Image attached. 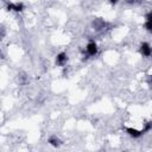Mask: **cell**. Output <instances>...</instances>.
Segmentation results:
<instances>
[{
	"mask_svg": "<svg viewBox=\"0 0 152 152\" xmlns=\"http://www.w3.org/2000/svg\"><path fill=\"white\" fill-rule=\"evenodd\" d=\"M109 2H110L112 5H115V4H118V0H109Z\"/></svg>",
	"mask_w": 152,
	"mask_h": 152,
	"instance_id": "obj_10",
	"label": "cell"
},
{
	"mask_svg": "<svg viewBox=\"0 0 152 152\" xmlns=\"http://www.w3.org/2000/svg\"><path fill=\"white\" fill-rule=\"evenodd\" d=\"M126 132L128 133V135H131V137H133V138H139V137H141V135L144 134L142 131H138V129L132 128V127L126 128Z\"/></svg>",
	"mask_w": 152,
	"mask_h": 152,
	"instance_id": "obj_5",
	"label": "cell"
},
{
	"mask_svg": "<svg viewBox=\"0 0 152 152\" xmlns=\"http://www.w3.org/2000/svg\"><path fill=\"white\" fill-rule=\"evenodd\" d=\"M0 57H1V58H4V55H2V52H1V51H0Z\"/></svg>",
	"mask_w": 152,
	"mask_h": 152,
	"instance_id": "obj_12",
	"label": "cell"
},
{
	"mask_svg": "<svg viewBox=\"0 0 152 152\" xmlns=\"http://www.w3.org/2000/svg\"><path fill=\"white\" fill-rule=\"evenodd\" d=\"M4 36H5V28L1 26V27H0V39H1Z\"/></svg>",
	"mask_w": 152,
	"mask_h": 152,
	"instance_id": "obj_9",
	"label": "cell"
},
{
	"mask_svg": "<svg viewBox=\"0 0 152 152\" xmlns=\"http://www.w3.org/2000/svg\"><path fill=\"white\" fill-rule=\"evenodd\" d=\"M128 4H133V2H135V0H126Z\"/></svg>",
	"mask_w": 152,
	"mask_h": 152,
	"instance_id": "obj_11",
	"label": "cell"
},
{
	"mask_svg": "<svg viewBox=\"0 0 152 152\" xmlns=\"http://www.w3.org/2000/svg\"><path fill=\"white\" fill-rule=\"evenodd\" d=\"M49 144L51 145V146H53V147H59L61 145H62V141L56 137V135H52V137H50L49 138Z\"/></svg>",
	"mask_w": 152,
	"mask_h": 152,
	"instance_id": "obj_6",
	"label": "cell"
},
{
	"mask_svg": "<svg viewBox=\"0 0 152 152\" xmlns=\"http://www.w3.org/2000/svg\"><path fill=\"white\" fill-rule=\"evenodd\" d=\"M66 62H68V56H66L65 52H61V53L57 55V57H56V64L57 65L63 66Z\"/></svg>",
	"mask_w": 152,
	"mask_h": 152,
	"instance_id": "obj_4",
	"label": "cell"
},
{
	"mask_svg": "<svg viewBox=\"0 0 152 152\" xmlns=\"http://www.w3.org/2000/svg\"><path fill=\"white\" fill-rule=\"evenodd\" d=\"M139 51H140V53H141L142 56H145V57H150V56H151V46H150V44L146 43V42L141 43Z\"/></svg>",
	"mask_w": 152,
	"mask_h": 152,
	"instance_id": "obj_2",
	"label": "cell"
},
{
	"mask_svg": "<svg viewBox=\"0 0 152 152\" xmlns=\"http://www.w3.org/2000/svg\"><path fill=\"white\" fill-rule=\"evenodd\" d=\"M145 27H146L147 31H151V30H152V20H146Z\"/></svg>",
	"mask_w": 152,
	"mask_h": 152,
	"instance_id": "obj_7",
	"label": "cell"
},
{
	"mask_svg": "<svg viewBox=\"0 0 152 152\" xmlns=\"http://www.w3.org/2000/svg\"><path fill=\"white\" fill-rule=\"evenodd\" d=\"M97 51H99V49H97L96 43L93 42V40H90V42L87 44V53H88L89 56H95V55L97 53Z\"/></svg>",
	"mask_w": 152,
	"mask_h": 152,
	"instance_id": "obj_1",
	"label": "cell"
},
{
	"mask_svg": "<svg viewBox=\"0 0 152 152\" xmlns=\"http://www.w3.org/2000/svg\"><path fill=\"white\" fill-rule=\"evenodd\" d=\"M151 127H152V124H151V122H147V124L145 125V128L142 129V132H144V133H145V132H148V131L151 129Z\"/></svg>",
	"mask_w": 152,
	"mask_h": 152,
	"instance_id": "obj_8",
	"label": "cell"
},
{
	"mask_svg": "<svg viewBox=\"0 0 152 152\" xmlns=\"http://www.w3.org/2000/svg\"><path fill=\"white\" fill-rule=\"evenodd\" d=\"M24 4L23 2H15V4H8L7 5V11H14V12H21L24 10Z\"/></svg>",
	"mask_w": 152,
	"mask_h": 152,
	"instance_id": "obj_3",
	"label": "cell"
}]
</instances>
